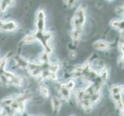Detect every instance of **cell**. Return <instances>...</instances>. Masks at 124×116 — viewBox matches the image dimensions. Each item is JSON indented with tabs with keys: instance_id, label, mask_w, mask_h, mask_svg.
<instances>
[{
	"instance_id": "obj_9",
	"label": "cell",
	"mask_w": 124,
	"mask_h": 116,
	"mask_svg": "<svg viewBox=\"0 0 124 116\" xmlns=\"http://www.w3.org/2000/svg\"><path fill=\"white\" fill-rule=\"evenodd\" d=\"M111 27L116 29H119V30H123V20L120 19V20H116L114 19L111 22Z\"/></svg>"
},
{
	"instance_id": "obj_8",
	"label": "cell",
	"mask_w": 124,
	"mask_h": 116,
	"mask_svg": "<svg viewBox=\"0 0 124 116\" xmlns=\"http://www.w3.org/2000/svg\"><path fill=\"white\" fill-rule=\"evenodd\" d=\"M59 92H60V95L61 97L65 100H69L70 98V91H69L66 87L65 84H62L60 86V88H59Z\"/></svg>"
},
{
	"instance_id": "obj_10",
	"label": "cell",
	"mask_w": 124,
	"mask_h": 116,
	"mask_svg": "<svg viewBox=\"0 0 124 116\" xmlns=\"http://www.w3.org/2000/svg\"><path fill=\"white\" fill-rule=\"evenodd\" d=\"M16 61L17 63V65H18L19 67H22V68H27V66L29 63L23 57H18L16 59Z\"/></svg>"
},
{
	"instance_id": "obj_5",
	"label": "cell",
	"mask_w": 124,
	"mask_h": 116,
	"mask_svg": "<svg viewBox=\"0 0 124 116\" xmlns=\"http://www.w3.org/2000/svg\"><path fill=\"white\" fill-rule=\"evenodd\" d=\"M93 47L96 50H102V51H106V50H108L110 48V45L109 44L106 40H96L93 43Z\"/></svg>"
},
{
	"instance_id": "obj_6",
	"label": "cell",
	"mask_w": 124,
	"mask_h": 116,
	"mask_svg": "<svg viewBox=\"0 0 124 116\" xmlns=\"http://www.w3.org/2000/svg\"><path fill=\"white\" fill-rule=\"evenodd\" d=\"M17 29H18V26H17V24L14 21H6V22L4 21V23L0 29L6 32H12L16 30Z\"/></svg>"
},
{
	"instance_id": "obj_18",
	"label": "cell",
	"mask_w": 124,
	"mask_h": 116,
	"mask_svg": "<svg viewBox=\"0 0 124 116\" xmlns=\"http://www.w3.org/2000/svg\"><path fill=\"white\" fill-rule=\"evenodd\" d=\"M116 12L117 14H119V15L123 14V7L122 6L116 7Z\"/></svg>"
},
{
	"instance_id": "obj_19",
	"label": "cell",
	"mask_w": 124,
	"mask_h": 116,
	"mask_svg": "<svg viewBox=\"0 0 124 116\" xmlns=\"http://www.w3.org/2000/svg\"><path fill=\"white\" fill-rule=\"evenodd\" d=\"M3 23H4V21H3V20H1V19H0V29H1V27H2V26Z\"/></svg>"
},
{
	"instance_id": "obj_12",
	"label": "cell",
	"mask_w": 124,
	"mask_h": 116,
	"mask_svg": "<svg viewBox=\"0 0 124 116\" xmlns=\"http://www.w3.org/2000/svg\"><path fill=\"white\" fill-rule=\"evenodd\" d=\"M12 1H1L0 2V11L1 12H6L7 9L12 5Z\"/></svg>"
},
{
	"instance_id": "obj_14",
	"label": "cell",
	"mask_w": 124,
	"mask_h": 116,
	"mask_svg": "<svg viewBox=\"0 0 124 116\" xmlns=\"http://www.w3.org/2000/svg\"><path fill=\"white\" fill-rule=\"evenodd\" d=\"M39 91H40V93H41V95L43 98H49V89L47 88L46 87H45V86H40Z\"/></svg>"
},
{
	"instance_id": "obj_16",
	"label": "cell",
	"mask_w": 124,
	"mask_h": 116,
	"mask_svg": "<svg viewBox=\"0 0 124 116\" xmlns=\"http://www.w3.org/2000/svg\"><path fill=\"white\" fill-rule=\"evenodd\" d=\"M65 84V87L69 90V91H72V89L74 88V87H75V81L74 80H70V81H68L67 83H66V84Z\"/></svg>"
},
{
	"instance_id": "obj_7",
	"label": "cell",
	"mask_w": 124,
	"mask_h": 116,
	"mask_svg": "<svg viewBox=\"0 0 124 116\" xmlns=\"http://www.w3.org/2000/svg\"><path fill=\"white\" fill-rule=\"evenodd\" d=\"M52 106H53V109L54 113L58 114L59 111H60L61 106H62L61 101H60V99H59L58 97L54 96L53 98V100H52Z\"/></svg>"
},
{
	"instance_id": "obj_2",
	"label": "cell",
	"mask_w": 124,
	"mask_h": 116,
	"mask_svg": "<svg viewBox=\"0 0 124 116\" xmlns=\"http://www.w3.org/2000/svg\"><path fill=\"white\" fill-rule=\"evenodd\" d=\"M123 87L121 85H113L110 89V94L113 101L116 103L118 109L122 111H123V102L122 99V92Z\"/></svg>"
},
{
	"instance_id": "obj_1",
	"label": "cell",
	"mask_w": 124,
	"mask_h": 116,
	"mask_svg": "<svg viewBox=\"0 0 124 116\" xmlns=\"http://www.w3.org/2000/svg\"><path fill=\"white\" fill-rule=\"evenodd\" d=\"M85 23V12L83 6H79L72 18L73 29L81 31Z\"/></svg>"
},
{
	"instance_id": "obj_4",
	"label": "cell",
	"mask_w": 124,
	"mask_h": 116,
	"mask_svg": "<svg viewBox=\"0 0 124 116\" xmlns=\"http://www.w3.org/2000/svg\"><path fill=\"white\" fill-rule=\"evenodd\" d=\"M46 26V15L42 9L39 10L36 17V28L38 33H43Z\"/></svg>"
},
{
	"instance_id": "obj_20",
	"label": "cell",
	"mask_w": 124,
	"mask_h": 116,
	"mask_svg": "<svg viewBox=\"0 0 124 116\" xmlns=\"http://www.w3.org/2000/svg\"><path fill=\"white\" fill-rule=\"evenodd\" d=\"M32 116H34V115H32Z\"/></svg>"
},
{
	"instance_id": "obj_13",
	"label": "cell",
	"mask_w": 124,
	"mask_h": 116,
	"mask_svg": "<svg viewBox=\"0 0 124 116\" xmlns=\"http://www.w3.org/2000/svg\"><path fill=\"white\" fill-rule=\"evenodd\" d=\"M100 77H101V79L102 80H106L108 79V77H109V72H108V70L106 69V67H102L101 71H100Z\"/></svg>"
},
{
	"instance_id": "obj_17",
	"label": "cell",
	"mask_w": 124,
	"mask_h": 116,
	"mask_svg": "<svg viewBox=\"0 0 124 116\" xmlns=\"http://www.w3.org/2000/svg\"><path fill=\"white\" fill-rule=\"evenodd\" d=\"M69 57L71 60H76L77 57V54H76V51H71L69 54Z\"/></svg>"
},
{
	"instance_id": "obj_11",
	"label": "cell",
	"mask_w": 124,
	"mask_h": 116,
	"mask_svg": "<svg viewBox=\"0 0 124 116\" xmlns=\"http://www.w3.org/2000/svg\"><path fill=\"white\" fill-rule=\"evenodd\" d=\"M35 41H36V40L34 34H28L23 39V43L25 44H31Z\"/></svg>"
},
{
	"instance_id": "obj_15",
	"label": "cell",
	"mask_w": 124,
	"mask_h": 116,
	"mask_svg": "<svg viewBox=\"0 0 124 116\" xmlns=\"http://www.w3.org/2000/svg\"><path fill=\"white\" fill-rule=\"evenodd\" d=\"M80 34H81V31L76 30V29H72V31L71 33V36H72V40H73V41H78L79 38L80 36Z\"/></svg>"
},
{
	"instance_id": "obj_3",
	"label": "cell",
	"mask_w": 124,
	"mask_h": 116,
	"mask_svg": "<svg viewBox=\"0 0 124 116\" xmlns=\"http://www.w3.org/2000/svg\"><path fill=\"white\" fill-rule=\"evenodd\" d=\"M34 36L36 37V40H39L41 44L43 46L44 49L46 50V53L50 54L52 52V49L49 45V41L52 38V33H36L34 34Z\"/></svg>"
}]
</instances>
